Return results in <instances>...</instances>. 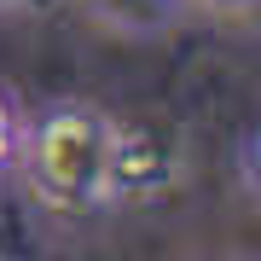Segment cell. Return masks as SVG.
Here are the masks:
<instances>
[{"instance_id": "1", "label": "cell", "mask_w": 261, "mask_h": 261, "mask_svg": "<svg viewBox=\"0 0 261 261\" xmlns=\"http://www.w3.org/2000/svg\"><path fill=\"white\" fill-rule=\"evenodd\" d=\"M122 122L87 99H58L41 116H23V145L12 174L29 186L47 215H105L122 203L116 192Z\"/></svg>"}, {"instance_id": "3", "label": "cell", "mask_w": 261, "mask_h": 261, "mask_svg": "<svg viewBox=\"0 0 261 261\" xmlns=\"http://www.w3.org/2000/svg\"><path fill=\"white\" fill-rule=\"evenodd\" d=\"M18 145H23V105L12 87H0V180L18 168Z\"/></svg>"}, {"instance_id": "2", "label": "cell", "mask_w": 261, "mask_h": 261, "mask_svg": "<svg viewBox=\"0 0 261 261\" xmlns=\"http://www.w3.org/2000/svg\"><path fill=\"white\" fill-rule=\"evenodd\" d=\"M75 6L93 23L116 29V35H134V41L163 35V29H174L186 18V0H75Z\"/></svg>"}, {"instance_id": "6", "label": "cell", "mask_w": 261, "mask_h": 261, "mask_svg": "<svg viewBox=\"0 0 261 261\" xmlns=\"http://www.w3.org/2000/svg\"><path fill=\"white\" fill-rule=\"evenodd\" d=\"M41 6H53V0H0V12H41Z\"/></svg>"}, {"instance_id": "5", "label": "cell", "mask_w": 261, "mask_h": 261, "mask_svg": "<svg viewBox=\"0 0 261 261\" xmlns=\"http://www.w3.org/2000/svg\"><path fill=\"white\" fill-rule=\"evenodd\" d=\"M238 168H244V180H250V192L261 197V128L244 140V151H238Z\"/></svg>"}, {"instance_id": "4", "label": "cell", "mask_w": 261, "mask_h": 261, "mask_svg": "<svg viewBox=\"0 0 261 261\" xmlns=\"http://www.w3.org/2000/svg\"><path fill=\"white\" fill-rule=\"evenodd\" d=\"M186 12H203V18H221V23H250L261 18V0H186Z\"/></svg>"}]
</instances>
